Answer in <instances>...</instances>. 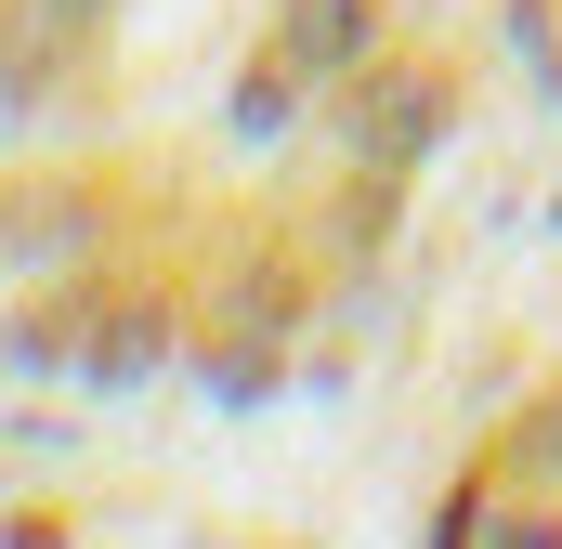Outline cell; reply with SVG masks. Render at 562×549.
Wrapping results in <instances>:
<instances>
[{
  "mask_svg": "<svg viewBox=\"0 0 562 549\" xmlns=\"http://www.w3.org/2000/svg\"><path fill=\"white\" fill-rule=\"evenodd\" d=\"M367 26H380V0H301V13H288V53H301V66H353Z\"/></svg>",
  "mask_w": 562,
  "mask_h": 549,
  "instance_id": "1",
  "label": "cell"
},
{
  "mask_svg": "<svg viewBox=\"0 0 562 549\" xmlns=\"http://www.w3.org/2000/svg\"><path fill=\"white\" fill-rule=\"evenodd\" d=\"M53 13H105V0H53Z\"/></svg>",
  "mask_w": 562,
  "mask_h": 549,
  "instance_id": "2",
  "label": "cell"
}]
</instances>
